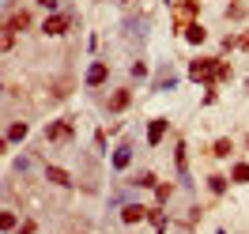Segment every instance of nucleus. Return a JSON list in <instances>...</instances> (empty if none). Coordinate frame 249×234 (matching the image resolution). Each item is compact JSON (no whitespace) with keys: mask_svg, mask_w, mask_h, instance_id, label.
I'll use <instances>...</instances> for the list:
<instances>
[{"mask_svg":"<svg viewBox=\"0 0 249 234\" xmlns=\"http://www.w3.org/2000/svg\"><path fill=\"white\" fill-rule=\"evenodd\" d=\"M42 31L46 34H64L68 31V16H49L46 23H42Z\"/></svg>","mask_w":249,"mask_h":234,"instance_id":"nucleus-5","label":"nucleus"},{"mask_svg":"<svg viewBox=\"0 0 249 234\" xmlns=\"http://www.w3.org/2000/svg\"><path fill=\"white\" fill-rule=\"evenodd\" d=\"M0 151H4V140H0Z\"/></svg>","mask_w":249,"mask_h":234,"instance_id":"nucleus-21","label":"nucleus"},{"mask_svg":"<svg viewBox=\"0 0 249 234\" xmlns=\"http://www.w3.org/2000/svg\"><path fill=\"white\" fill-rule=\"evenodd\" d=\"M38 4H42L46 12H53V8H57V0H38Z\"/></svg>","mask_w":249,"mask_h":234,"instance_id":"nucleus-20","label":"nucleus"},{"mask_svg":"<svg viewBox=\"0 0 249 234\" xmlns=\"http://www.w3.org/2000/svg\"><path fill=\"white\" fill-rule=\"evenodd\" d=\"M231 178L234 181H249V162H238V166L231 170Z\"/></svg>","mask_w":249,"mask_h":234,"instance_id":"nucleus-14","label":"nucleus"},{"mask_svg":"<svg viewBox=\"0 0 249 234\" xmlns=\"http://www.w3.org/2000/svg\"><path fill=\"white\" fill-rule=\"evenodd\" d=\"M46 178L53 185H61V189H72V174H64L61 166H46Z\"/></svg>","mask_w":249,"mask_h":234,"instance_id":"nucleus-4","label":"nucleus"},{"mask_svg":"<svg viewBox=\"0 0 249 234\" xmlns=\"http://www.w3.org/2000/svg\"><path fill=\"white\" fill-rule=\"evenodd\" d=\"M185 38L193 42V46H200V42H204V27H196V23H193V27L185 31Z\"/></svg>","mask_w":249,"mask_h":234,"instance_id":"nucleus-13","label":"nucleus"},{"mask_svg":"<svg viewBox=\"0 0 249 234\" xmlns=\"http://www.w3.org/2000/svg\"><path fill=\"white\" fill-rule=\"evenodd\" d=\"M19 227V219H16V212H8V208H0V231L8 234V231H16Z\"/></svg>","mask_w":249,"mask_h":234,"instance_id":"nucleus-8","label":"nucleus"},{"mask_svg":"<svg viewBox=\"0 0 249 234\" xmlns=\"http://www.w3.org/2000/svg\"><path fill=\"white\" fill-rule=\"evenodd\" d=\"M27 23H31V19H27V12H16V16H12V23H8V27H12V31H19V27H27Z\"/></svg>","mask_w":249,"mask_h":234,"instance_id":"nucleus-16","label":"nucleus"},{"mask_svg":"<svg viewBox=\"0 0 249 234\" xmlns=\"http://www.w3.org/2000/svg\"><path fill=\"white\" fill-rule=\"evenodd\" d=\"M215 155H231V140H219L215 144Z\"/></svg>","mask_w":249,"mask_h":234,"instance_id":"nucleus-18","label":"nucleus"},{"mask_svg":"<svg viewBox=\"0 0 249 234\" xmlns=\"http://www.w3.org/2000/svg\"><path fill=\"white\" fill-rule=\"evenodd\" d=\"M12 42H16V31H12L8 23H0V53H4V49H12Z\"/></svg>","mask_w":249,"mask_h":234,"instance_id":"nucleus-10","label":"nucleus"},{"mask_svg":"<svg viewBox=\"0 0 249 234\" xmlns=\"http://www.w3.org/2000/svg\"><path fill=\"white\" fill-rule=\"evenodd\" d=\"M106 76H109V68L102 61H94L91 64V72H87V87H98V83H106Z\"/></svg>","mask_w":249,"mask_h":234,"instance_id":"nucleus-3","label":"nucleus"},{"mask_svg":"<svg viewBox=\"0 0 249 234\" xmlns=\"http://www.w3.org/2000/svg\"><path fill=\"white\" fill-rule=\"evenodd\" d=\"M19 234H34V223L27 219V223H19Z\"/></svg>","mask_w":249,"mask_h":234,"instance_id":"nucleus-19","label":"nucleus"},{"mask_svg":"<svg viewBox=\"0 0 249 234\" xmlns=\"http://www.w3.org/2000/svg\"><path fill=\"white\" fill-rule=\"evenodd\" d=\"M121 219L124 223H140V219H147V208H140V204H128L121 212Z\"/></svg>","mask_w":249,"mask_h":234,"instance_id":"nucleus-6","label":"nucleus"},{"mask_svg":"<svg viewBox=\"0 0 249 234\" xmlns=\"http://www.w3.org/2000/svg\"><path fill=\"white\" fill-rule=\"evenodd\" d=\"M170 193H174L170 185H155V197H159V204H166V200H170Z\"/></svg>","mask_w":249,"mask_h":234,"instance_id":"nucleus-17","label":"nucleus"},{"mask_svg":"<svg viewBox=\"0 0 249 234\" xmlns=\"http://www.w3.org/2000/svg\"><path fill=\"white\" fill-rule=\"evenodd\" d=\"M196 12H200L196 0H181V4H178V16H181V19H196Z\"/></svg>","mask_w":249,"mask_h":234,"instance_id":"nucleus-9","label":"nucleus"},{"mask_svg":"<svg viewBox=\"0 0 249 234\" xmlns=\"http://www.w3.org/2000/svg\"><path fill=\"white\" fill-rule=\"evenodd\" d=\"M208 185H212V193H227V178L212 174V178H208Z\"/></svg>","mask_w":249,"mask_h":234,"instance_id":"nucleus-15","label":"nucleus"},{"mask_svg":"<svg viewBox=\"0 0 249 234\" xmlns=\"http://www.w3.org/2000/svg\"><path fill=\"white\" fill-rule=\"evenodd\" d=\"M68 136H72V121H53V125L46 128V140L49 144H64Z\"/></svg>","mask_w":249,"mask_h":234,"instance_id":"nucleus-1","label":"nucleus"},{"mask_svg":"<svg viewBox=\"0 0 249 234\" xmlns=\"http://www.w3.org/2000/svg\"><path fill=\"white\" fill-rule=\"evenodd\" d=\"M166 128H170V125H166L162 117H159V121H151V125H147V144H159V140H162V132H166Z\"/></svg>","mask_w":249,"mask_h":234,"instance_id":"nucleus-7","label":"nucleus"},{"mask_svg":"<svg viewBox=\"0 0 249 234\" xmlns=\"http://www.w3.org/2000/svg\"><path fill=\"white\" fill-rule=\"evenodd\" d=\"M128 159H132V140H121V144H117V151H113V170H124Z\"/></svg>","mask_w":249,"mask_h":234,"instance_id":"nucleus-2","label":"nucleus"},{"mask_svg":"<svg viewBox=\"0 0 249 234\" xmlns=\"http://www.w3.org/2000/svg\"><path fill=\"white\" fill-rule=\"evenodd\" d=\"M23 136H27V125H23V121H16V125L8 128V140H12V144H19Z\"/></svg>","mask_w":249,"mask_h":234,"instance_id":"nucleus-12","label":"nucleus"},{"mask_svg":"<svg viewBox=\"0 0 249 234\" xmlns=\"http://www.w3.org/2000/svg\"><path fill=\"white\" fill-rule=\"evenodd\" d=\"M124 106H128V91H113V98H109V109H113V113H121Z\"/></svg>","mask_w":249,"mask_h":234,"instance_id":"nucleus-11","label":"nucleus"}]
</instances>
